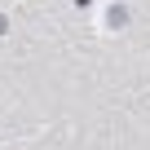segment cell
Listing matches in <instances>:
<instances>
[{"label":"cell","mask_w":150,"mask_h":150,"mask_svg":"<svg viewBox=\"0 0 150 150\" xmlns=\"http://www.w3.org/2000/svg\"><path fill=\"white\" fill-rule=\"evenodd\" d=\"M0 31H5V18H0Z\"/></svg>","instance_id":"6da1fadb"}]
</instances>
